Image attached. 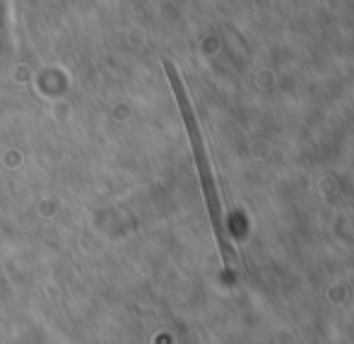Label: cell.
<instances>
[{
	"label": "cell",
	"instance_id": "6da1fadb",
	"mask_svg": "<svg viewBox=\"0 0 354 344\" xmlns=\"http://www.w3.org/2000/svg\"><path fill=\"white\" fill-rule=\"evenodd\" d=\"M164 70H167V77L171 82V89L176 94L178 108H181L183 123H186L188 137H191V147H193V157H196L198 164V173H201V183H203V193H205V202H207V212H210L212 227H214V236H217L219 251H222V260L224 267H229V260H232V248L227 243V233H224V219H222V207H219V198H217V188H214V178L210 171V162H207V152H205V142H203L201 128H198L196 113H193V106L188 102L186 87L181 82V75L174 68L171 61H164Z\"/></svg>",
	"mask_w": 354,
	"mask_h": 344
}]
</instances>
